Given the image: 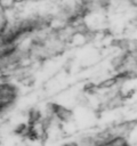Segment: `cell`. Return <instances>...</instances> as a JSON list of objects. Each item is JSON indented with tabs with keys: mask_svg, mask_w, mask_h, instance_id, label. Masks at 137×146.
I'll list each match as a JSON object with an SVG mask.
<instances>
[{
	"mask_svg": "<svg viewBox=\"0 0 137 146\" xmlns=\"http://www.w3.org/2000/svg\"><path fill=\"white\" fill-rule=\"evenodd\" d=\"M5 24H6V16H5V11H3V8L0 6V32L3 30V27H5Z\"/></svg>",
	"mask_w": 137,
	"mask_h": 146,
	"instance_id": "cell-1",
	"label": "cell"
},
{
	"mask_svg": "<svg viewBox=\"0 0 137 146\" xmlns=\"http://www.w3.org/2000/svg\"><path fill=\"white\" fill-rule=\"evenodd\" d=\"M14 0H0V6L5 9V8H8V7H11L14 5Z\"/></svg>",
	"mask_w": 137,
	"mask_h": 146,
	"instance_id": "cell-2",
	"label": "cell"
}]
</instances>
